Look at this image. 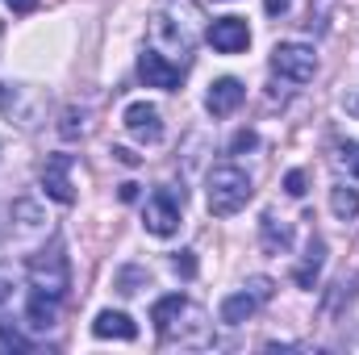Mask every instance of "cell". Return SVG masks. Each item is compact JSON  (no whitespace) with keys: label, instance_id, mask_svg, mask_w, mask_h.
I'll list each match as a JSON object with an SVG mask.
<instances>
[{"label":"cell","instance_id":"1","mask_svg":"<svg viewBox=\"0 0 359 355\" xmlns=\"http://www.w3.org/2000/svg\"><path fill=\"white\" fill-rule=\"evenodd\" d=\"M251 196H255V184L238 163H217L205 180V205L213 217H234L238 209H247Z\"/></svg>","mask_w":359,"mask_h":355},{"label":"cell","instance_id":"2","mask_svg":"<svg viewBox=\"0 0 359 355\" xmlns=\"http://www.w3.org/2000/svg\"><path fill=\"white\" fill-rule=\"evenodd\" d=\"M50 239V217L42 213L38 201H13L8 209V243L25 255H34L38 247H46Z\"/></svg>","mask_w":359,"mask_h":355},{"label":"cell","instance_id":"3","mask_svg":"<svg viewBox=\"0 0 359 355\" xmlns=\"http://www.w3.org/2000/svg\"><path fill=\"white\" fill-rule=\"evenodd\" d=\"M29 284L34 288H46L50 297H59L63 301V293H67V284H72V267H67V255H63V247L55 243L50 251L46 247H38L34 255H29Z\"/></svg>","mask_w":359,"mask_h":355},{"label":"cell","instance_id":"4","mask_svg":"<svg viewBox=\"0 0 359 355\" xmlns=\"http://www.w3.org/2000/svg\"><path fill=\"white\" fill-rule=\"evenodd\" d=\"M268 301H271V280L268 276H251L238 293H230V297L222 301V322H226V326H243V322L255 318Z\"/></svg>","mask_w":359,"mask_h":355},{"label":"cell","instance_id":"5","mask_svg":"<svg viewBox=\"0 0 359 355\" xmlns=\"http://www.w3.org/2000/svg\"><path fill=\"white\" fill-rule=\"evenodd\" d=\"M271 72L280 80H288V84H309L313 72H318V55L305 42H280L271 51Z\"/></svg>","mask_w":359,"mask_h":355},{"label":"cell","instance_id":"6","mask_svg":"<svg viewBox=\"0 0 359 355\" xmlns=\"http://www.w3.org/2000/svg\"><path fill=\"white\" fill-rule=\"evenodd\" d=\"M180 205H184V192L176 196V188H159L151 201H147V209H142V226H147V234H155V239H172L180 230Z\"/></svg>","mask_w":359,"mask_h":355},{"label":"cell","instance_id":"7","mask_svg":"<svg viewBox=\"0 0 359 355\" xmlns=\"http://www.w3.org/2000/svg\"><path fill=\"white\" fill-rule=\"evenodd\" d=\"M138 76H142V84H147V88L176 92L180 84H184V63L168 59V55H163V51H155V46H147V51L138 55Z\"/></svg>","mask_w":359,"mask_h":355},{"label":"cell","instance_id":"8","mask_svg":"<svg viewBox=\"0 0 359 355\" xmlns=\"http://www.w3.org/2000/svg\"><path fill=\"white\" fill-rule=\"evenodd\" d=\"M121 126L142 142V147H155V142H163V113L151 105V100H134V105H126V113H121Z\"/></svg>","mask_w":359,"mask_h":355},{"label":"cell","instance_id":"9","mask_svg":"<svg viewBox=\"0 0 359 355\" xmlns=\"http://www.w3.org/2000/svg\"><path fill=\"white\" fill-rule=\"evenodd\" d=\"M188 305V322H180L184 318V309L176 314V322H168L159 335H163V343H180V347H205L209 339H213V326L205 322V314L192 305V301H184Z\"/></svg>","mask_w":359,"mask_h":355},{"label":"cell","instance_id":"10","mask_svg":"<svg viewBox=\"0 0 359 355\" xmlns=\"http://www.w3.org/2000/svg\"><path fill=\"white\" fill-rule=\"evenodd\" d=\"M72 168H76V159H72V155H50V159H46V168H42V188H46V196H50V201H59V205H72V201H76Z\"/></svg>","mask_w":359,"mask_h":355},{"label":"cell","instance_id":"11","mask_svg":"<svg viewBox=\"0 0 359 355\" xmlns=\"http://www.w3.org/2000/svg\"><path fill=\"white\" fill-rule=\"evenodd\" d=\"M209 42H213V51H222V55H238V51L251 46V29H247L243 17H217V21L209 25Z\"/></svg>","mask_w":359,"mask_h":355},{"label":"cell","instance_id":"12","mask_svg":"<svg viewBox=\"0 0 359 355\" xmlns=\"http://www.w3.org/2000/svg\"><path fill=\"white\" fill-rule=\"evenodd\" d=\"M38 105H42V100H38L34 88H21V84L8 88V84H0V109H4L8 117H17V126H25V130L38 126Z\"/></svg>","mask_w":359,"mask_h":355},{"label":"cell","instance_id":"13","mask_svg":"<svg viewBox=\"0 0 359 355\" xmlns=\"http://www.w3.org/2000/svg\"><path fill=\"white\" fill-rule=\"evenodd\" d=\"M243 96H247V88H243L234 76H222V80H213L209 92H205V109H209L213 117H230V113L243 105Z\"/></svg>","mask_w":359,"mask_h":355},{"label":"cell","instance_id":"14","mask_svg":"<svg viewBox=\"0 0 359 355\" xmlns=\"http://www.w3.org/2000/svg\"><path fill=\"white\" fill-rule=\"evenodd\" d=\"M92 335H96V339H121V343H134V339H138V326H134V318L121 314V309H100L96 322H92Z\"/></svg>","mask_w":359,"mask_h":355},{"label":"cell","instance_id":"15","mask_svg":"<svg viewBox=\"0 0 359 355\" xmlns=\"http://www.w3.org/2000/svg\"><path fill=\"white\" fill-rule=\"evenodd\" d=\"M25 322H29L34 330H50V326L59 322V297H50L46 288H34V293L25 297Z\"/></svg>","mask_w":359,"mask_h":355},{"label":"cell","instance_id":"16","mask_svg":"<svg viewBox=\"0 0 359 355\" xmlns=\"http://www.w3.org/2000/svg\"><path fill=\"white\" fill-rule=\"evenodd\" d=\"M155 38H168L172 51H180V59L188 63V55H192V25H176L172 13H159L155 17Z\"/></svg>","mask_w":359,"mask_h":355},{"label":"cell","instance_id":"17","mask_svg":"<svg viewBox=\"0 0 359 355\" xmlns=\"http://www.w3.org/2000/svg\"><path fill=\"white\" fill-rule=\"evenodd\" d=\"M259 234H264V251L268 255H284L292 247V230H288V222H276V213H264Z\"/></svg>","mask_w":359,"mask_h":355},{"label":"cell","instance_id":"18","mask_svg":"<svg viewBox=\"0 0 359 355\" xmlns=\"http://www.w3.org/2000/svg\"><path fill=\"white\" fill-rule=\"evenodd\" d=\"M322 264H326V243H322V239H313V243H309V251H305V264L292 272V280H297L301 288H313V284H318V272H322Z\"/></svg>","mask_w":359,"mask_h":355},{"label":"cell","instance_id":"19","mask_svg":"<svg viewBox=\"0 0 359 355\" xmlns=\"http://www.w3.org/2000/svg\"><path fill=\"white\" fill-rule=\"evenodd\" d=\"M184 301H188V297L172 293V297H159V301L151 305V322H155V330H163L168 322H176V314L184 309Z\"/></svg>","mask_w":359,"mask_h":355},{"label":"cell","instance_id":"20","mask_svg":"<svg viewBox=\"0 0 359 355\" xmlns=\"http://www.w3.org/2000/svg\"><path fill=\"white\" fill-rule=\"evenodd\" d=\"M330 209H334V217L351 222L359 213V192L355 188H334V192H330Z\"/></svg>","mask_w":359,"mask_h":355},{"label":"cell","instance_id":"21","mask_svg":"<svg viewBox=\"0 0 359 355\" xmlns=\"http://www.w3.org/2000/svg\"><path fill=\"white\" fill-rule=\"evenodd\" d=\"M59 134L63 138H84L88 134V109H63V121H59Z\"/></svg>","mask_w":359,"mask_h":355},{"label":"cell","instance_id":"22","mask_svg":"<svg viewBox=\"0 0 359 355\" xmlns=\"http://www.w3.org/2000/svg\"><path fill=\"white\" fill-rule=\"evenodd\" d=\"M138 284H151V272H142V267H121L117 272V293L121 297H134Z\"/></svg>","mask_w":359,"mask_h":355},{"label":"cell","instance_id":"23","mask_svg":"<svg viewBox=\"0 0 359 355\" xmlns=\"http://www.w3.org/2000/svg\"><path fill=\"white\" fill-rule=\"evenodd\" d=\"M0 343H4L8 351H29V339H25L17 326H8L4 318H0Z\"/></svg>","mask_w":359,"mask_h":355},{"label":"cell","instance_id":"24","mask_svg":"<svg viewBox=\"0 0 359 355\" xmlns=\"http://www.w3.org/2000/svg\"><path fill=\"white\" fill-rule=\"evenodd\" d=\"M339 168H347L351 176H359V142H343L339 147Z\"/></svg>","mask_w":359,"mask_h":355},{"label":"cell","instance_id":"25","mask_svg":"<svg viewBox=\"0 0 359 355\" xmlns=\"http://www.w3.org/2000/svg\"><path fill=\"white\" fill-rule=\"evenodd\" d=\"M172 272L184 276V280H192V276H196V260H192V251H176V255H172Z\"/></svg>","mask_w":359,"mask_h":355},{"label":"cell","instance_id":"26","mask_svg":"<svg viewBox=\"0 0 359 355\" xmlns=\"http://www.w3.org/2000/svg\"><path fill=\"white\" fill-rule=\"evenodd\" d=\"M259 147V134L255 130H238L234 142H230V155H243V151H255Z\"/></svg>","mask_w":359,"mask_h":355},{"label":"cell","instance_id":"27","mask_svg":"<svg viewBox=\"0 0 359 355\" xmlns=\"http://www.w3.org/2000/svg\"><path fill=\"white\" fill-rule=\"evenodd\" d=\"M305 184H309V176L297 168V172H288V176H284V192H288V196H305Z\"/></svg>","mask_w":359,"mask_h":355},{"label":"cell","instance_id":"28","mask_svg":"<svg viewBox=\"0 0 359 355\" xmlns=\"http://www.w3.org/2000/svg\"><path fill=\"white\" fill-rule=\"evenodd\" d=\"M4 4H8L13 13H34V8H38L42 0H4Z\"/></svg>","mask_w":359,"mask_h":355},{"label":"cell","instance_id":"29","mask_svg":"<svg viewBox=\"0 0 359 355\" xmlns=\"http://www.w3.org/2000/svg\"><path fill=\"white\" fill-rule=\"evenodd\" d=\"M113 155H117V163H126V168H134V163H138V155H134V151H126V147H113Z\"/></svg>","mask_w":359,"mask_h":355},{"label":"cell","instance_id":"30","mask_svg":"<svg viewBox=\"0 0 359 355\" xmlns=\"http://www.w3.org/2000/svg\"><path fill=\"white\" fill-rule=\"evenodd\" d=\"M288 4H292V0H268V13L280 17V13H288Z\"/></svg>","mask_w":359,"mask_h":355},{"label":"cell","instance_id":"31","mask_svg":"<svg viewBox=\"0 0 359 355\" xmlns=\"http://www.w3.org/2000/svg\"><path fill=\"white\" fill-rule=\"evenodd\" d=\"M121 201H138V184L126 180V184H121Z\"/></svg>","mask_w":359,"mask_h":355},{"label":"cell","instance_id":"32","mask_svg":"<svg viewBox=\"0 0 359 355\" xmlns=\"http://www.w3.org/2000/svg\"><path fill=\"white\" fill-rule=\"evenodd\" d=\"M8 297H13V284H8V276H4V272H0V305H4V301H8Z\"/></svg>","mask_w":359,"mask_h":355},{"label":"cell","instance_id":"33","mask_svg":"<svg viewBox=\"0 0 359 355\" xmlns=\"http://www.w3.org/2000/svg\"><path fill=\"white\" fill-rule=\"evenodd\" d=\"M351 113H355V117H359V96H355V100H351Z\"/></svg>","mask_w":359,"mask_h":355}]
</instances>
